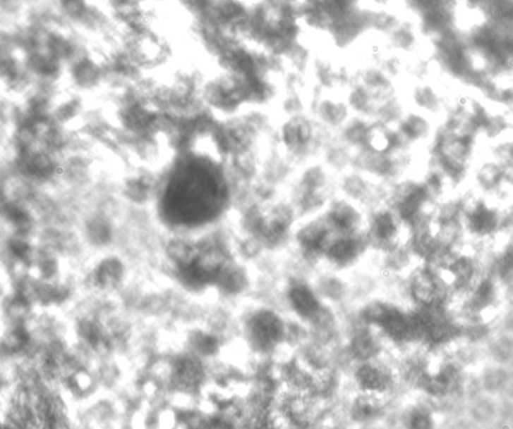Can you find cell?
I'll use <instances>...</instances> for the list:
<instances>
[{
	"label": "cell",
	"mask_w": 513,
	"mask_h": 429,
	"mask_svg": "<svg viewBox=\"0 0 513 429\" xmlns=\"http://www.w3.org/2000/svg\"><path fill=\"white\" fill-rule=\"evenodd\" d=\"M399 421L403 425L412 428H428L433 425V416L422 405H414L401 412Z\"/></svg>",
	"instance_id": "obj_2"
},
{
	"label": "cell",
	"mask_w": 513,
	"mask_h": 429,
	"mask_svg": "<svg viewBox=\"0 0 513 429\" xmlns=\"http://www.w3.org/2000/svg\"><path fill=\"white\" fill-rule=\"evenodd\" d=\"M497 300V287L495 280L485 278L479 280L466 300L467 309L472 314L482 313L495 305Z\"/></svg>",
	"instance_id": "obj_1"
}]
</instances>
